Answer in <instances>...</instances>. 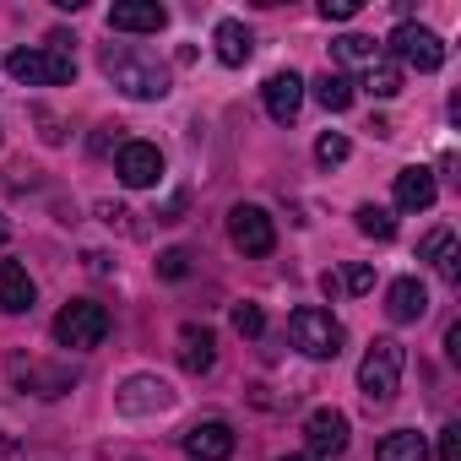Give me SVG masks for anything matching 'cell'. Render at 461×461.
<instances>
[{
    "instance_id": "ac0fdd59",
    "label": "cell",
    "mask_w": 461,
    "mask_h": 461,
    "mask_svg": "<svg viewBox=\"0 0 461 461\" xmlns=\"http://www.w3.org/2000/svg\"><path fill=\"white\" fill-rule=\"evenodd\" d=\"M217 364V337L206 326H185L179 331V369L185 375H206Z\"/></svg>"
},
{
    "instance_id": "6da1fadb",
    "label": "cell",
    "mask_w": 461,
    "mask_h": 461,
    "mask_svg": "<svg viewBox=\"0 0 461 461\" xmlns=\"http://www.w3.org/2000/svg\"><path fill=\"white\" fill-rule=\"evenodd\" d=\"M104 77L131 98V104H163L168 98V66H158L141 50H104Z\"/></svg>"
},
{
    "instance_id": "8fae6325",
    "label": "cell",
    "mask_w": 461,
    "mask_h": 461,
    "mask_svg": "<svg viewBox=\"0 0 461 461\" xmlns=\"http://www.w3.org/2000/svg\"><path fill=\"white\" fill-rule=\"evenodd\" d=\"M234 429H228L222 418H201L195 429H185V456L190 461H228L234 456Z\"/></svg>"
},
{
    "instance_id": "f1b7e54d",
    "label": "cell",
    "mask_w": 461,
    "mask_h": 461,
    "mask_svg": "<svg viewBox=\"0 0 461 461\" xmlns=\"http://www.w3.org/2000/svg\"><path fill=\"white\" fill-rule=\"evenodd\" d=\"M342 288H348V294H369V288H375V267H364V261H353V267L342 272Z\"/></svg>"
},
{
    "instance_id": "ffe728a7",
    "label": "cell",
    "mask_w": 461,
    "mask_h": 461,
    "mask_svg": "<svg viewBox=\"0 0 461 461\" xmlns=\"http://www.w3.org/2000/svg\"><path fill=\"white\" fill-rule=\"evenodd\" d=\"M418 256H423V261H434V267H439V277H445L450 288L461 283V250H456V234H450V228H434V234L418 245Z\"/></svg>"
},
{
    "instance_id": "484cf974",
    "label": "cell",
    "mask_w": 461,
    "mask_h": 461,
    "mask_svg": "<svg viewBox=\"0 0 461 461\" xmlns=\"http://www.w3.org/2000/svg\"><path fill=\"white\" fill-rule=\"evenodd\" d=\"M315 163H326V168L348 163V136H342V131H326V136L315 141Z\"/></svg>"
},
{
    "instance_id": "ba28073f",
    "label": "cell",
    "mask_w": 461,
    "mask_h": 461,
    "mask_svg": "<svg viewBox=\"0 0 461 461\" xmlns=\"http://www.w3.org/2000/svg\"><path fill=\"white\" fill-rule=\"evenodd\" d=\"M114 174H120L125 190H152V185L163 179V152H158V141H120Z\"/></svg>"
},
{
    "instance_id": "836d02e7",
    "label": "cell",
    "mask_w": 461,
    "mask_h": 461,
    "mask_svg": "<svg viewBox=\"0 0 461 461\" xmlns=\"http://www.w3.org/2000/svg\"><path fill=\"white\" fill-rule=\"evenodd\" d=\"M283 461H315V456H283Z\"/></svg>"
},
{
    "instance_id": "277c9868",
    "label": "cell",
    "mask_w": 461,
    "mask_h": 461,
    "mask_svg": "<svg viewBox=\"0 0 461 461\" xmlns=\"http://www.w3.org/2000/svg\"><path fill=\"white\" fill-rule=\"evenodd\" d=\"M288 337H294V348H299L304 358H315V364L337 358V353H342V342H348L342 321H337L331 310H321V304L294 310V315H288Z\"/></svg>"
},
{
    "instance_id": "5b68a950",
    "label": "cell",
    "mask_w": 461,
    "mask_h": 461,
    "mask_svg": "<svg viewBox=\"0 0 461 461\" xmlns=\"http://www.w3.org/2000/svg\"><path fill=\"white\" fill-rule=\"evenodd\" d=\"M109 310L98 304V299H71L60 315H55V342L60 348H71V353H87V348H104V337H109Z\"/></svg>"
},
{
    "instance_id": "cb8c5ba5",
    "label": "cell",
    "mask_w": 461,
    "mask_h": 461,
    "mask_svg": "<svg viewBox=\"0 0 461 461\" xmlns=\"http://www.w3.org/2000/svg\"><path fill=\"white\" fill-rule=\"evenodd\" d=\"M364 93H375V98H396V93H402V66L380 55V60L364 71Z\"/></svg>"
},
{
    "instance_id": "52a82bcc",
    "label": "cell",
    "mask_w": 461,
    "mask_h": 461,
    "mask_svg": "<svg viewBox=\"0 0 461 461\" xmlns=\"http://www.w3.org/2000/svg\"><path fill=\"white\" fill-rule=\"evenodd\" d=\"M228 240H234V250H245V256H272L277 228H272V217H267L261 206L240 201L234 212H228Z\"/></svg>"
},
{
    "instance_id": "7c38bea8",
    "label": "cell",
    "mask_w": 461,
    "mask_h": 461,
    "mask_svg": "<svg viewBox=\"0 0 461 461\" xmlns=\"http://www.w3.org/2000/svg\"><path fill=\"white\" fill-rule=\"evenodd\" d=\"M261 104H267V114H272L277 125H294L299 109H304V77H299V71H277V77H267Z\"/></svg>"
},
{
    "instance_id": "d6986e66",
    "label": "cell",
    "mask_w": 461,
    "mask_h": 461,
    "mask_svg": "<svg viewBox=\"0 0 461 461\" xmlns=\"http://www.w3.org/2000/svg\"><path fill=\"white\" fill-rule=\"evenodd\" d=\"M212 44H217V60H222V66H234V71H240L250 55H256V33H250L245 23H234V17H228V23H217Z\"/></svg>"
},
{
    "instance_id": "7402d4cb",
    "label": "cell",
    "mask_w": 461,
    "mask_h": 461,
    "mask_svg": "<svg viewBox=\"0 0 461 461\" xmlns=\"http://www.w3.org/2000/svg\"><path fill=\"white\" fill-rule=\"evenodd\" d=\"M315 98H321V109H326V114H342V109H353V77H342V71H326V77L315 82Z\"/></svg>"
},
{
    "instance_id": "3957f363",
    "label": "cell",
    "mask_w": 461,
    "mask_h": 461,
    "mask_svg": "<svg viewBox=\"0 0 461 461\" xmlns=\"http://www.w3.org/2000/svg\"><path fill=\"white\" fill-rule=\"evenodd\" d=\"M0 66H6L23 87H66V82H77V55L66 44H28V50L6 55Z\"/></svg>"
},
{
    "instance_id": "7a4b0ae2",
    "label": "cell",
    "mask_w": 461,
    "mask_h": 461,
    "mask_svg": "<svg viewBox=\"0 0 461 461\" xmlns=\"http://www.w3.org/2000/svg\"><path fill=\"white\" fill-rule=\"evenodd\" d=\"M402 369H407V348L396 337H375L364 364H358V391L369 407H391L396 402V385H402Z\"/></svg>"
},
{
    "instance_id": "4dcf8cb0",
    "label": "cell",
    "mask_w": 461,
    "mask_h": 461,
    "mask_svg": "<svg viewBox=\"0 0 461 461\" xmlns=\"http://www.w3.org/2000/svg\"><path fill=\"white\" fill-rule=\"evenodd\" d=\"M439 461H461V423L439 429Z\"/></svg>"
},
{
    "instance_id": "d4e9b609",
    "label": "cell",
    "mask_w": 461,
    "mask_h": 461,
    "mask_svg": "<svg viewBox=\"0 0 461 461\" xmlns=\"http://www.w3.org/2000/svg\"><path fill=\"white\" fill-rule=\"evenodd\" d=\"M331 50H337V60H342V66H375V60H380V44H375V39H364V33H342Z\"/></svg>"
},
{
    "instance_id": "603a6c76",
    "label": "cell",
    "mask_w": 461,
    "mask_h": 461,
    "mask_svg": "<svg viewBox=\"0 0 461 461\" xmlns=\"http://www.w3.org/2000/svg\"><path fill=\"white\" fill-rule=\"evenodd\" d=\"M353 222H358V234H369V240H396V217L385 212V206H375V201H364L358 212H353Z\"/></svg>"
},
{
    "instance_id": "4fadbf2b",
    "label": "cell",
    "mask_w": 461,
    "mask_h": 461,
    "mask_svg": "<svg viewBox=\"0 0 461 461\" xmlns=\"http://www.w3.org/2000/svg\"><path fill=\"white\" fill-rule=\"evenodd\" d=\"M109 28L114 33H163L168 6H158V0H120V6H109Z\"/></svg>"
},
{
    "instance_id": "30bf717a",
    "label": "cell",
    "mask_w": 461,
    "mask_h": 461,
    "mask_svg": "<svg viewBox=\"0 0 461 461\" xmlns=\"http://www.w3.org/2000/svg\"><path fill=\"white\" fill-rule=\"evenodd\" d=\"M348 412H337V407H315L310 418H304V439H310V456L321 461V456H342L348 450Z\"/></svg>"
},
{
    "instance_id": "d6a6232c",
    "label": "cell",
    "mask_w": 461,
    "mask_h": 461,
    "mask_svg": "<svg viewBox=\"0 0 461 461\" xmlns=\"http://www.w3.org/2000/svg\"><path fill=\"white\" fill-rule=\"evenodd\" d=\"M6 234H12V228H6V217H0V245H6Z\"/></svg>"
},
{
    "instance_id": "4316f807",
    "label": "cell",
    "mask_w": 461,
    "mask_h": 461,
    "mask_svg": "<svg viewBox=\"0 0 461 461\" xmlns=\"http://www.w3.org/2000/svg\"><path fill=\"white\" fill-rule=\"evenodd\" d=\"M234 331H240V337H261V331H267L261 304H234Z\"/></svg>"
},
{
    "instance_id": "2e32d148",
    "label": "cell",
    "mask_w": 461,
    "mask_h": 461,
    "mask_svg": "<svg viewBox=\"0 0 461 461\" xmlns=\"http://www.w3.org/2000/svg\"><path fill=\"white\" fill-rule=\"evenodd\" d=\"M423 310H429V288L418 277H396L391 294H385V315L396 326H407V321H423Z\"/></svg>"
},
{
    "instance_id": "1f68e13d",
    "label": "cell",
    "mask_w": 461,
    "mask_h": 461,
    "mask_svg": "<svg viewBox=\"0 0 461 461\" xmlns=\"http://www.w3.org/2000/svg\"><path fill=\"white\" fill-rule=\"evenodd\" d=\"M0 456H17V445H12V439H0Z\"/></svg>"
},
{
    "instance_id": "83f0119b",
    "label": "cell",
    "mask_w": 461,
    "mask_h": 461,
    "mask_svg": "<svg viewBox=\"0 0 461 461\" xmlns=\"http://www.w3.org/2000/svg\"><path fill=\"white\" fill-rule=\"evenodd\" d=\"M158 272H163L168 283L190 277V250H163V256H158Z\"/></svg>"
},
{
    "instance_id": "9c48e42d",
    "label": "cell",
    "mask_w": 461,
    "mask_h": 461,
    "mask_svg": "<svg viewBox=\"0 0 461 461\" xmlns=\"http://www.w3.org/2000/svg\"><path fill=\"white\" fill-rule=\"evenodd\" d=\"M114 402H120L125 418H147V412H168V407H174V391H168L158 375H131Z\"/></svg>"
},
{
    "instance_id": "9a60e30c",
    "label": "cell",
    "mask_w": 461,
    "mask_h": 461,
    "mask_svg": "<svg viewBox=\"0 0 461 461\" xmlns=\"http://www.w3.org/2000/svg\"><path fill=\"white\" fill-rule=\"evenodd\" d=\"M33 299H39V288H33L28 267L23 261H0V310H6V315H28Z\"/></svg>"
},
{
    "instance_id": "f546056e",
    "label": "cell",
    "mask_w": 461,
    "mask_h": 461,
    "mask_svg": "<svg viewBox=\"0 0 461 461\" xmlns=\"http://www.w3.org/2000/svg\"><path fill=\"white\" fill-rule=\"evenodd\" d=\"M321 17L326 23H353L358 17V0H321Z\"/></svg>"
},
{
    "instance_id": "8992f818",
    "label": "cell",
    "mask_w": 461,
    "mask_h": 461,
    "mask_svg": "<svg viewBox=\"0 0 461 461\" xmlns=\"http://www.w3.org/2000/svg\"><path fill=\"white\" fill-rule=\"evenodd\" d=\"M385 44H391L402 71H439L445 66V39L434 28H423V23H402Z\"/></svg>"
},
{
    "instance_id": "44dd1931",
    "label": "cell",
    "mask_w": 461,
    "mask_h": 461,
    "mask_svg": "<svg viewBox=\"0 0 461 461\" xmlns=\"http://www.w3.org/2000/svg\"><path fill=\"white\" fill-rule=\"evenodd\" d=\"M375 461H429V439L418 429H391L375 445Z\"/></svg>"
},
{
    "instance_id": "e0dca14e",
    "label": "cell",
    "mask_w": 461,
    "mask_h": 461,
    "mask_svg": "<svg viewBox=\"0 0 461 461\" xmlns=\"http://www.w3.org/2000/svg\"><path fill=\"white\" fill-rule=\"evenodd\" d=\"M434 195H439V185H434V174H429V168H418V163H412V168H402V174H396V206H402V212H429V206H434Z\"/></svg>"
},
{
    "instance_id": "5bb4252c",
    "label": "cell",
    "mask_w": 461,
    "mask_h": 461,
    "mask_svg": "<svg viewBox=\"0 0 461 461\" xmlns=\"http://www.w3.org/2000/svg\"><path fill=\"white\" fill-rule=\"evenodd\" d=\"M6 369H12V380H17L23 391H33V396H66V391H71V375H66V369L33 364V358H12Z\"/></svg>"
}]
</instances>
